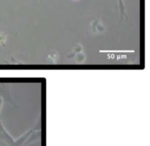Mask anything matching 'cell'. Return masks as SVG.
<instances>
[{
  "label": "cell",
  "instance_id": "cell-1",
  "mask_svg": "<svg viewBox=\"0 0 150 146\" xmlns=\"http://www.w3.org/2000/svg\"><path fill=\"white\" fill-rule=\"evenodd\" d=\"M33 129H34V128H33V129H30V130H29L28 132H26V133L23 134V135H22L21 137H20L18 139H17L16 140H14V142H13V144L11 146H21V145H23V144L25 143V142H26V140H28L29 137L30 136V135L32 134Z\"/></svg>",
  "mask_w": 150,
  "mask_h": 146
},
{
  "label": "cell",
  "instance_id": "cell-2",
  "mask_svg": "<svg viewBox=\"0 0 150 146\" xmlns=\"http://www.w3.org/2000/svg\"><path fill=\"white\" fill-rule=\"evenodd\" d=\"M119 4H120V14H121V19H122L123 17H124V16H125V10L124 4H123L122 0H119Z\"/></svg>",
  "mask_w": 150,
  "mask_h": 146
}]
</instances>
